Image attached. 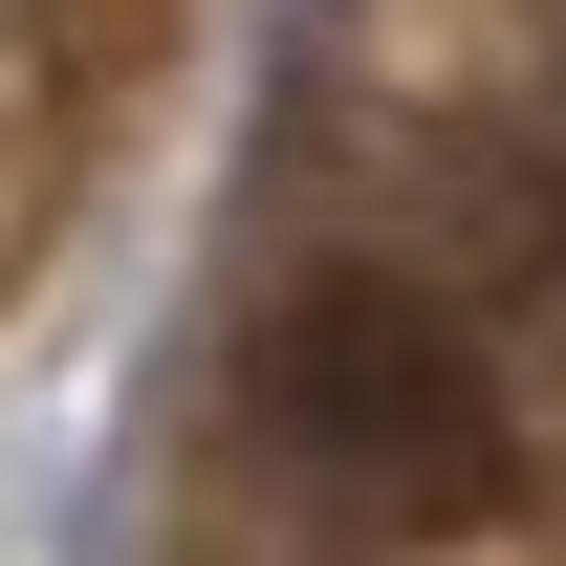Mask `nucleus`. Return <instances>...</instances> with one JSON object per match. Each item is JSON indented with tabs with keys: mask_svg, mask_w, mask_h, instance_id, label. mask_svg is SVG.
Listing matches in <instances>:
<instances>
[{
	"mask_svg": "<svg viewBox=\"0 0 566 566\" xmlns=\"http://www.w3.org/2000/svg\"><path fill=\"white\" fill-rule=\"evenodd\" d=\"M218 415H240V458H262L305 523H349V545H458V523H501V480H523L501 349L415 262H283L262 305H240Z\"/></svg>",
	"mask_w": 566,
	"mask_h": 566,
	"instance_id": "obj_1",
	"label": "nucleus"
},
{
	"mask_svg": "<svg viewBox=\"0 0 566 566\" xmlns=\"http://www.w3.org/2000/svg\"><path fill=\"white\" fill-rule=\"evenodd\" d=\"M44 22H66V0H0V87H22V44H44Z\"/></svg>",
	"mask_w": 566,
	"mask_h": 566,
	"instance_id": "obj_2",
	"label": "nucleus"
}]
</instances>
